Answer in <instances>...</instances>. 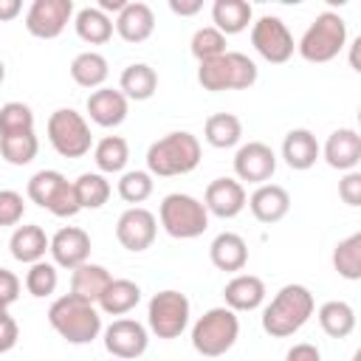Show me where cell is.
Returning a JSON list of instances; mask_svg holds the SVG:
<instances>
[{"instance_id":"cell-1","label":"cell","mask_w":361,"mask_h":361,"mask_svg":"<svg viewBox=\"0 0 361 361\" xmlns=\"http://www.w3.org/2000/svg\"><path fill=\"white\" fill-rule=\"evenodd\" d=\"M313 310H316V302L305 285L299 282L282 285L262 310V330L274 338H288L307 324Z\"/></svg>"},{"instance_id":"cell-2","label":"cell","mask_w":361,"mask_h":361,"mask_svg":"<svg viewBox=\"0 0 361 361\" xmlns=\"http://www.w3.org/2000/svg\"><path fill=\"white\" fill-rule=\"evenodd\" d=\"M200 141L189 130L166 133L164 138L152 141L147 149V172L152 178H178L189 175L200 164Z\"/></svg>"},{"instance_id":"cell-3","label":"cell","mask_w":361,"mask_h":361,"mask_svg":"<svg viewBox=\"0 0 361 361\" xmlns=\"http://www.w3.org/2000/svg\"><path fill=\"white\" fill-rule=\"evenodd\" d=\"M48 324L68 344H90L102 333V313L96 305L73 293H65L48 307Z\"/></svg>"},{"instance_id":"cell-4","label":"cell","mask_w":361,"mask_h":361,"mask_svg":"<svg viewBox=\"0 0 361 361\" xmlns=\"http://www.w3.org/2000/svg\"><path fill=\"white\" fill-rule=\"evenodd\" d=\"M344 48H347V23L336 11L316 14V20L307 25L302 39L296 42L299 56L313 65H324V62L336 59Z\"/></svg>"},{"instance_id":"cell-5","label":"cell","mask_w":361,"mask_h":361,"mask_svg":"<svg viewBox=\"0 0 361 361\" xmlns=\"http://www.w3.org/2000/svg\"><path fill=\"white\" fill-rule=\"evenodd\" d=\"M240 336V319L234 310L212 307L192 324V347L203 358H220L226 355Z\"/></svg>"},{"instance_id":"cell-6","label":"cell","mask_w":361,"mask_h":361,"mask_svg":"<svg viewBox=\"0 0 361 361\" xmlns=\"http://www.w3.org/2000/svg\"><path fill=\"white\" fill-rule=\"evenodd\" d=\"M197 82L203 90L220 93V90H248L257 82V65L248 54L240 51H226L217 59L200 62L197 68Z\"/></svg>"},{"instance_id":"cell-7","label":"cell","mask_w":361,"mask_h":361,"mask_svg":"<svg viewBox=\"0 0 361 361\" xmlns=\"http://www.w3.org/2000/svg\"><path fill=\"white\" fill-rule=\"evenodd\" d=\"M158 220L164 231L175 240H195L209 228V212L203 200L186 195V192H172L161 200L158 206Z\"/></svg>"},{"instance_id":"cell-8","label":"cell","mask_w":361,"mask_h":361,"mask_svg":"<svg viewBox=\"0 0 361 361\" xmlns=\"http://www.w3.org/2000/svg\"><path fill=\"white\" fill-rule=\"evenodd\" d=\"M192 305L180 290H158L147 305V330L158 338H178L189 327Z\"/></svg>"},{"instance_id":"cell-9","label":"cell","mask_w":361,"mask_h":361,"mask_svg":"<svg viewBox=\"0 0 361 361\" xmlns=\"http://www.w3.org/2000/svg\"><path fill=\"white\" fill-rule=\"evenodd\" d=\"M48 141L62 158H82L93 147L90 124L73 107H59L48 118Z\"/></svg>"},{"instance_id":"cell-10","label":"cell","mask_w":361,"mask_h":361,"mask_svg":"<svg viewBox=\"0 0 361 361\" xmlns=\"http://www.w3.org/2000/svg\"><path fill=\"white\" fill-rule=\"evenodd\" d=\"M251 45L271 65H285L296 51L290 28L276 14H262L251 23Z\"/></svg>"},{"instance_id":"cell-11","label":"cell","mask_w":361,"mask_h":361,"mask_svg":"<svg viewBox=\"0 0 361 361\" xmlns=\"http://www.w3.org/2000/svg\"><path fill=\"white\" fill-rule=\"evenodd\" d=\"M73 20V0H34L25 11V31L37 39H56Z\"/></svg>"},{"instance_id":"cell-12","label":"cell","mask_w":361,"mask_h":361,"mask_svg":"<svg viewBox=\"0 0 361 361\" xmlns=\"http://www.w3.org/2000/svg\"><path fill=\"white\" fill-rule=\"evenodd\" d=\"M155 234H158V217L144 206H130L116 220V240L121 243V248L133 254L147 251L155 243Z\"/></svg>"},{"instance_id":"cell-13","label":"cell","mask_w":361,"mask_h":361,"mask_svg":"<svg viewBox=\"0 0 361 361\" xmlns=\"http://www.w3.org/2000/svg\"><path fill=\"white\" fill-rule=\"evenodd\" d=\"M147 344H149V330L135 319H116L104 327V350L113 358L121 361L141 358L147 353Z\"/></svg>"},{"instance_id":"cell-14","label":"cell","mask_w":361,"mask_h":361,"mask_svg":"<svg viewBox=\"0 0 361 361\" xmlns=\"http://www.w3.org/2000/svg\"><path fill=\"white\" fill-rule=\"evenodd\" d=\"M276 172V152L262 141H248L234 152V175L237 180H248L254 186L271 183Z\"/></svg>"},{"instance_id":"cell-15","label":"cell","mask_w":361,"mask_h":361,"mask_svg":"<svg viewBox=\"0 0 361 361\" xmlns=\"http://www.w3.org/2000/svg\"><path fill=\"white\" fill-rule=\"evenodd\" d=\"M90 248H93L90 234L79 226H62L48 243V254H51L54 265L68 268V271L90 262Z\"/></svg>"},{"instance_id":"cell-16","label":"cell","mask_w":361,"mask_h":361,"mask_svg":"<svg viewBox=\"0 0 361 361\" xmlns=\"http://www.w3.org/2000/svg\"><path fill=\"white\" fill-rule=\"evenodd\" d=\"M245 203H248V195H245V189L237 178H214L203 192L206 212L220 217V220L237 217L245 209Z\"/></svg>"},{"instance_id":"cell-17","label":"cell","mask_w":361,"mask_h":361,"mask_svg":"<svg viewBox=\"0 0 361 361\" xmlns=\"http://www.w3.org/2000/svg\"><path fill=\"white\" fill-rule=\"evenodd\" d=\"M322 158L338 172H353L361 164V135L353 127L333 130L322 147Z\"/></svg>"},{"instance_id":"cell-18","label":"cell","mask_w":361,"mask_h":361,"mask_svg":"<svg viewBox=\"0 0 361 361\" xmlns=\"http://www.w3.org/2000/svg\"><path fill=\"white\" fill-rule=\"evenodd\" d=\"M127 107L130 102L124 99V93L118 87H99V90H90L87 102H85V110L90 116L93 124L99 127H118L124 118H127Z\"/></svg>"},{"instance_id":"cell-19","label":"cell","mask_w":361,"mask_h":361,"mask_svg":"<svg viewBox=\"0 0 361 361\" xmlns=\"http://www.w3.org/2000/svg\"><path fill=\"white\" fill-rule=\"evenodd\" d=\"M113 28H116V34H118L124 42L138 45V42H144V39L152 37V31H155V14H152V8H149L147 3H141V0H127V6L116 14Z\"/></svg>"},{"instance_id":"cell-20","label":"cell","mask_w":361,"mask_h":361,"mask_svg":"<svg viewBox=\"0 0 361 361\" xmlns=\"http://www.w3.org/2000/svg\"><path fill=\"white\" fill-rule=\"evenodd\" d=\"M245 206L251 209L254 220H259L265 226H274V223H279L290 212V195L279 183H262V186H257L251 192Z\"/></svg>"},{"instance_id":"cell-21","label":"cell","mask_w":361,"mask_h":361,"mask_svg":"<svg viewBox=\"0 0 361 361\" xmlns=\"http://www.w3.org/2000/svg\"><path fill=\"white\" fill-rule=\"evenodd\" d=\"M223 299H226V307L234 313L257 310L265 302V282L254 274H234L223 288Z\"/></svg>"},{"instance_id":"cell-22","label":"cell","mask_w":361,"mask_h":361,"mask_svg":"<svg viewBox=\"0 0 361 361\" xmlns=\"http://www.w3.org/2000/svg\"><path fill=\"white\" fill-rule=\"evenodd\" d=\"M282 158H285V164L290 169L305 172V169H310L322 158V147H319L316 135L307 127H293L282 138Z\"/></svg>"},{"instance_id":"cell-23","label":"cell","mask_w":361,"mask_h":361,"mask_svg":"<svg viewBox=\"0 0 361 361\" xmlns=\"http://www.w3.org/2000/svg\"><path fill=\"white\" fill-rule=\"evenodd\" d=\"M48 243H51V237L42 231V226L28 223V226H17V228L11 231V237H8V251H11V257H14L17 262L34 265V262L45 259Z\"/></svg>"},{"instance_id":"cell-24","label":"cell","mask_w":361,"mask_h":361,"mask_svg":"<svg viewBox=\"0 0 361 361\" xmlns=\"http://www.w3.org/2000/svg\"><path fill=\"white\" fill-rule=\"evenodd\" d=\"M209 259L217 271H228V274H240L248 262V245L240 234L234 231H220L212 245H209Z\"/></svg>"},{"instance_id":"cell-25","label":"cell","mask_w":361,"mask_h":361,"mask_svg":"<svg viewBox=\"0 0 361 361\" xmlns=\"http://www.w3.org/2000/svg\"><path fill=\"white\" fill-rule=\"evenodd\" d=\"M118 90L124 93L127 102H147L158 90V73L147 62H133L121 71L118 76Z\"/></svg>"},{"instance_id":"cell-26","label":"cell","mask_w":361,"mask_h":361,"mask_svg":"<svg viewBox=\"0 0 361 361\" xmlns=\"http://www.w3.org/2000/svg\"><path fill=\"white\" fill-rule=\"evenodd\" d=\"M251 20H254V8L245 0H214L212 3V23L223 37L245 31Z\"/></svg>"},{"instance_id":"cell-27","label":"cell","mask_w":361,"mask_h":361,"mask_svg":"<svg viewBox=\"0 0 361 361\" xmlns=\"http://www.w3.org/2000/svg\"><path fill=\"white\" fill-rule=\"evenodd\" d=\"M107 76H110V65L99 51H82L71 59V79L79 87L99 90V87H104Z\"/></svg>"},{"instance_id":"cell-28","label":"cell","mask_w":361,"mask_h":361,"mask_svg":"<svg viewBox=\"0 0 361 361\" xmlns=\"http://www.w3.org/2000/svg\"><path fill=\"white\" fill-rule=\"evenodd\" d=\"M110 279L113 276H110V271L104 265L85 262V265L73 268V274H71V293L85 299V302H90V305H96L99 296L104 293V288L110 285Z\"/></svg>"},{"instance_id":"cell-29","label":"cell","mask_w":361,"mask_h":361,"mask_svg":"<svg viewBox=\"0 0 361 361\" xmlns=\"http://www.w3.org/2000/svg\"><path fill=\"white\" fill-rule=\"evenodd\" d=\"M73 28H76V37L82 42H87V45H104L113 37V20H110V14H104L96 6L79 8L73 14Z\"/></svg>"},{"instance_id":"cell-30","label":"cell","mask_w":361,"mask_h":361,"mask_svg":"<svg viewBox=\"0 0 361 361\" xmlns=\"http://www.w3.org/2000/svg\"><path fill=\"white\" fill-rule=\"evenodd\" d=\"M141 302V288L133 279H110L104 293L99 296V310L107 316H124Z\"/></svg>"},{"instance_id":"cell-31","label":"cell","mask_w":361,"mask_h":361,"mask_svg":"<svg viewBox=\"0 0 361 361\" xmlns=\"http://www.w3.org/2000/svg\"><path fill=\"white\" fill-rule=\"evenodd\" d=\"M319 327L330 336V338H347L355 330V310L353 305L341 302V299H330L316 310Z\"/></svg>"},{"instance_id":"cell-32","label":"cell","mask_w":361,"mask_h":361,"mask_svg":"<svg viewBox=\"0 0 361 361\" xmlns=\"http://www.w3.org/2000/svg\"><path fill=\"white\" fill-rule=\"evenodd\" d=\"M203 138L214 149H228L237 147L243 138V121L234 113H214L203 124Z\"/></svg>"},{"instance_id":"cell-33","label":"cell","mask_w":361,"mask_h":361,"mask_svg":"<svg viewBox=\"0 0 361 361\" xmlns=\"http://www.w3.org/2000/svg\"><path fill=\"white\" fill-rule=\"evenodd\" d=\"M93 161L99 166L102 175H116L124 172L127 161H130V144L121 135H104L96 147H93Z\"/></svg>"},{"instance_id":"cell-34","label":"cell","mask_w":361,"mask_h":361,"mask_svg":"<svg viewBox=\"0 0 361 361\" xmlns=\"http://www.w3.org/2000/svg\"><path fill=\"white\" fill-rule=\"evenodd\" d=\"M333 268L338 276L358 282L361 279V231L344 237L333 248Z\"/></svg>"},{"instance_id":"cell-35","label":"cell","mask_w":361,"mask_h":361,"mask_svg":"<svg viewBox=\"0 0 361 361\" xmlns=\"http://www.w3.org/2000/svg\"><path fill=\"white\" fill-rule=\"evenodd\" d=\"M73 189H76V197H79L82 209H102L110 200V192H113L110 180L102 172H82L73 180Z\"/></svg>"},{"instance_id":"cell-36","label":"cell","mask_w":361,"mask_h":361,"mask_svg":"<svg viewBox=\"0 0 361 361\" xmlns=\"http://www.w3.org/2000/svg\"><path fill=\"white\" fill-rule=\"evenodd\" d=\"M39 138L37 133H20V135H0V155L11 166H25L37 158Z\"/></svg>"},{"instance_id":"cell-37","label":"cell","mask_w":361,"mask_h":361,"mask_svg":"<svg viewBox=\"0 0 361 361\" xmlns=\"http://www.w3.org/2000/svg\"><path fill=\"white\" fill-rule=\"evenodd\" d=\"M65 180H68V178H65L62 172H56V169H39V172H34V175L28 178L25 195H28V200L37 203L39 209H48L51 200H54V195L59 192V186H62Z\"/></svg>"},{"instance_id":"cell-38","label":"cell","mask_w":361,"mask_h":361,"mask_svg":"<svg viewBox=\"0 0 361 361\" xmlns=\"http://www.w3.org/2000/svg\"><path fill=\"white\" fill-rule=\"evenodd\" d=\"M152 189H155V180H152V175H149L147 169H130V172H121L118 186H116L118 197H121L124 203H130V206L144 203V200L152 195Z\"/></svg>"},{"instance_id":"cell-39","label":"cell","mask_w":361,"mask_h":361,"mask_svg":"<svg viewBox=\"0 0 361 361\" xmlns=\"http://www.w3.org/2000/svg\"><path fill=\"white\" fill-rule=\"evenodd\" d=\"M59 285V274H56V265L48 262V259H39L34 265H28L25 271V290L34 296V299H45L56 290Z\"/></svg>"},{"instance_id":"cell-40","label":"cell","mask_w":361,"mask_h":361,"mask_svg":"<svg viewBox=\"0 0 361 361\" xmlns=\"http://www.w3.org/2000/svg\"><path fill=\"white\" fill-rule=\"evenodd\" d=\"M34 133V110L25 102H6L0 107V135Z\"/></svg>"},{"instance_id":"cell-41","label":"cell","mask_w":361,"mask_h":361,"mask_svg":"<svg viewBox=\"0 0 361 361\" xmlns=\"http://www.w3.org/2000/svg\"><path fill=\"white\" fill-rule=\"evenodd\" d=\"M189 51L197 62H209V59H217L226 54V37L214 28V25H203L192 34V42H189Z\"/></svg>"},{"instance_id":"cell-42","label":"cell","mask_w":361,"mask_h":361,"mask_svg":"<svg viewBox=\"0 0 361 361\" xmlns=\"http://www.w3.org/2000/svg\"><path fill=\"white\" fill-rule=\"evenodd\" d=\"M48 212H51L54 217H73V214L82 212L79 197H76V189H73V180H65V183L59 186V192L54 195Z\"/></svg>"},{"instance_id":"cell-43","label":"cell","mask_w":361,"mask_h":361,"mask_svg":"<svg viewBox=\"0 0 361 361\" xmlns=\"http://www.w3.org/2000/svg\"><path fill=\"white\" fill-rule=\"evenodd\" d=\"M25 214V200L14 189H0V226H20Z\"/></svg>"},{"instance_id":"cell-44","label":"cell","mask_w":361,"mask_h":361,"mask_svg":"<svg viewBox=\"0 0 361 361\" xmlns=\"http://www.w3.org/2000/svg\"><path fill=\"white\" fill-rule=\"evenodd\" d=\"M338 197L347 206H361V172H344V178L338 180Z\"/></svg>"},{"instance_id":"cell-45","label":"cell","mask_w":361,"mask_h":361,"mask_svg":"<svg viewBox=\"0 0 361 361\" xmlns=\"http://www.w3.org/2000/svg\"><path fill=\"white\" fill-rule=\"evenodd\" d=\"M20 299V279L8 268H0V305L8 307Z\"/></svg>"},{"instance_id":"cell-46","label":"cell","mask_w":361,"mask_h":361,"mask_svg":"<svg viewBox=\"0 0 361 361\" xmlns=\"http://www.w3.org/2000/svg\"><path fill=\"white\" fill-rule=\"evenodd\" d=\"M17 338H20L17 322H14L8 313H3V316H0V355L8 353V350H14V347H17Z\"/></svg>"},{"instance_id":"cell-47","label":"cell","mask_w":361,"mask_h":361,"mask_svg":"<svg viewBox=\"0 0 361 361\" xmlns=\"http://www.w3.org/2000/svg\"><path fill=\"white\" fill-rule=\"evenodd\" d=\"M285 361H322V350L310 341H299L285 353Z\"/></svg>"},{"instance_id":"cell-48","label":"cell","mask_w":361,"mask_h":361,"mask_svg":"<svg viewBox=\"0 0 361 361\" xmlns=\"http://www.w3.org/2000/svg\"><path fill=\"white\" fill-rule=\"evenodd\" d=\"M203 8V0H169V11L180 17H192Z\"/></svg>"},{"instance_id":"cell-49","label":"cell","mask_w":361,"mask_h":361,"mask_svg":"<svg viewBox=\"0 0 361 361\" xmlns=\"http://www.w3.org/2000/svg\"><path fill=\"white\" fill-rule=\"evenodd\" d=\"M20 11H23V3L20 0H0V23L14 20Z\"/></svg>"},{"instance_id":"cell-50","label":"cell","mask_w":361,"mask_h":361,"mask_svg":"<svg viewBox=\"0 0 361 361\" xmlns=\"http://www.w3.org/2000/svg\"><path fill=\"white\" fill-rule=\"evenodd\" d=\"M124 6H127V0H99V6H96V8H102L104 14H107V11H116V14H118Z\"/></svg>"},{"instance_id":"cell-51","label":"cell","mask_w":361,"mask_h":361,"mask_svg":"<svg viewBox=\"0 0 361 361\" xmlns=\"http://www.w3.org/2000/svg\"><path fill=\"white\" fill-rule=\"evenodd\" d=\"M358 48H361V39H353V42H350V68H353V71H361V62H358Z\"/></svg>"},{"instance_id":"cell-52","label":"cell","mask_w":361,"mask_h":361,"mask_svg":"<svg viewBox=\"0 0 361 361\" xmlns=\"http://www.w3.org/2000/svg\"><path fill=\"white\" fill-rule=\"evenodd\" d=\"M3 79H6V65H3V59H0V85H3Z\"/></svg>"},{"instance_id":"cell-53","label":"cell","mask_w":361,"mask_h":361,"mask_svg":"<svg viewBox=\"0 0 361 361\" xmlns=\"http://www.w3.org/2000/svg\"><path fill=\"white\" fill-rule=\"evenodd\" d=\"M3 313H8V307H3V305H0V316H3Z\"/></svg>"}]
</instances>
